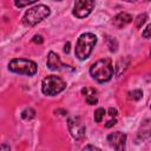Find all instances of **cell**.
Instances as JSON below:
<instances>
[{
  "label": "cell",
  "mask_w": 151,
  "mask_h": 151,
  "mask_svg": "<svg viewBox=\"0 0 151 151\" xmlns=\"http://www.w3.org/2000/svg\"><path fill=\"white\" fill-rule=\"evenodd\" d=\"M94 8V1L91 0H79L76 1L74 8H73V15H76L79 19H83L87 17L92 9Z\"/></svg>",
  "instance_id": "52a82bcc"
},
{
  "label": "cell",
  "mask_w": 151,
  "mask_h": 151,
  "mask_svg": "<svg viewBox=\"0 0 151 151\" xmlns=\"http://www.w3.org/2000/svg\"><path fill=\"white\" fill-rule=\"evenodd\" d=\"M8 70L19 73V74H25V76H34L37 73V64L32 60L24 59V58H17L9 61L8 64Z\"/></svg>",
  "instance_id": "277c9868"
},
{
  "label": "cell",
  "mask_w": 151,
  "mask_h": 151,
  "mask_svg": "<svg viewBox=\"0 0 151 151\" xmlns=\"http://www.w3.org/2000/svg\"><path fill=\"white\" fill-rule=\"evenodd\" d=\"M104 114H105V110L103 107H99L94 111V122L96 123H100L104 118Z\"/></svg>",
  "instance_id": "5bb4252c"
},
{
  "label": "cell",
  "mask_w": 151,
  "mask_h": 151,
  "mask_svg": "<svg viewBox=\"0 0 151 151\" xmlns=\"http://www.w3.org/2000/svg\"><path fill=\"white\" fill-rule=\"evenodd\" d=\"M46 65L50 70L52 71H73V68H71L68 65H65L61 63L59 55L54 52H50L48 53V57H47V61H46Z\"/></svg>",
  "instance_id": "9c48e42d"
},
{
  "label": "cell",
  "mask_w": 151,
  "mask_h": 151,
  "mask_svg": "<svg viewBox=\"0 0 151 151\" xmlns=\"http://www.w3.org/2000/svg\"><path fill=\"white\" fill-rule=\"evenodd\" d=\"M14 4H15V6H18V7H24V6L33 5V4H35V1H33V0H31V1H15Z\"/></svg>",
  "instance_id": "ac0fdd59"
},
{
  "label": "cell",
  "mask_w": 151,
  "mask_h": 151,
  "mask_svg": "<svg viewBox=\"0 0 151 151\" xmlns=\"http://www.w3.org/2000/svg\"><path fill=\"white\" fill-rule=\"evenodd\" d=\"M91 77L98 83H106L113 76V66L110 59H100L92 64L90 68Z\"/></svg>",
  "instance_id": "6da1fadb"
},
{
  "label": "cell",
  "mask_w": 151,
  "mask_h": 151,
  "mask_svg": "<svg viewBox=\"0 0 151 151\" xmlns=\"http://www.w3.org/2000/svg\"><path fill=\"white\" fill-rule=\"evenodd\" d=\"M146 19H147V14H145V13L138 15V18H137V20H136V26H137V27H140V26L146 21Z\"/></svg>",
  "instance_id": "e0dca14e"
},
{
  "label": "cell",
  "mask_w": 151,
  "mask_h": 151,
  "mask_svg": "<svg viewBox=\"0 0 151 151\" xmlns=\"http://www.w3.org/2000/svg\"><path fill=\"white\" fill-rule=\"evenodd\" d=\"M32 41H33L34 44H41V42H42V37L39 35V34H35V35L33 37Z\"/></svg>",
  "instance_id": "7402d4cb"
},
{
  "label": "cell",
  "mask_w": 151,
  "mask_h": 151,
  "mask_svg": "<svg viewBox=\"0 0 151 151\" xmlns=\"http://www.w3.org/2000/svg\"><path fill=\"white\" fill-rule=\"evenodd\" d=\"M132 21V17L129 14V13H125V12H122L119 14H117L113 20H112V24L117 27V28H123L124 26H126L127 24H130Z\"/></svg>",
  "instance_id": "30bf717a"
},
{
  "label": "cell",
  "mask_w": 151,
  "mask_h": 151,
  "mask_svg": "<svg viewBox=\"0 0 151 151\" xmlns=\"http://www.w3.org/2000/svg\"><path fill=\"white\" fill-rule=\"evenodd\" d=\"M129 64H130V58L129 57H124V58L119 59L117 61V64H116V74L117 76H120L126 70V67L129 66Z\"/></svg>",
  "instance_id": "8fae6325"
},
{
  "label": "cell",
  "mask_w": 151,
  "mask_h": 151,
  "mask_svg": "<svg viewBox=\"0 0 151 151\" xmlns=\"http://www.w3.org/2000/svg\"><path fill=\"white\" fill-rule=\"evenodd\" d=\"M143 97V92L140 90H133L127 93V98L130 100H139Z\"/></svg>",
  "instance_id": "4fadbf2b"
},
{
  "label": "cell",
  "mask_w": 151,
  "mask_h": 151,
  "mask_svg": "<svg viewBox=\"0 0 151 151\" xmlns=\"http://www.w3.org/2000/svg\"><path fill=\"white\" fill-rule=\"evenodd\" d=\"M68 51H70V42H66V45L64 47V52L65 53H68Z\"/></svg>",
  "instance_id": "484cf974"
},
{
  "label": "cell",
  "mask_w": 151,
  "mask_h": 151,
  "mask_svg": "<svg viewBox=\"0 0 151 151\" xmlns=\"http://www.w3.org/2000/svg\"><path fill=\"white\" fill-rule=\"evenodd\" d=\"M83 151H101V150L98 149L97 146H93V145H86V146L83 149Z\"/></svg>",
  "instance_id": "ffe728a7"
},
{
  "label": "cell",
  "mask_w": 151,
  "mask_h": 151,
  "mask_svg": "<svg viewBox=\"0 0 151 151\" xmlns=\"http://www.w3.org/2000/svg\"><path fill=\"white\" fill-rule=\"evenodd\" d=\"M109 144L114 149V151H125V144H126V134L119 131L111 132L107 136Z\"/></svg>",
  "instance_id": "ba28073f"
},
{
  "label": "cell",
  "mask_w": 151,
  "mask_h": 151,
  "mask_svg": "<svg viewBox=\"0 0 151 151\" xmlns=\"http://www.w3.org/2000/svg\"><path fill=\"white\" fill-rule=\"evenodd\" d=\"M150 29H151V26H150V25H147V26H146V28H145V31L142 33V35H143L145 39H149V38H150Z\"/></svg>",
  "instance_id": "44dd1931"
},
{
  "label": "cell",
  "mask_w": 151,
  "mask_h": 151,
  "mask_svg": "<svg viewBox=\"0 0 151 151\" xmlns=\"http://www.w3.org/2000/svg\"><path fill=\"white\" fill-rule=\"evenodd\" d=\"M97 44V37L93 33H83L77 41L76 45V57L79 60H85L92 53L94 45Z\"/></svg>",
  "instance_id": "7a4b0ae2"
},
{
  "label": "cell",
  "mask_w": 151,
  "mask_h": 151,
  "mask_svg": "<svg viewBox=\"0 0 151 151\" xmlns=\"http://www.w3.org/2000/svg\"><path fill=\"white\" fill-rule=\"evenodd\" d=\"M0 151H11V149L7 144H0Z\"/></svg>",
  "instance_id": "cb8c5ba5"
},
{
  "label": "cell",
  "mask_w": 151,
  "mask_h": 151,
  "mask_svg": "<svg viewBox=\"0 0 151 151\" xmlns=\"http://www.w3.org/2000/svg\"><path fill=\"white\" fill-rule=\"evenodd\" d=\"M109 114H110L111 117H116V116L118 114V111H117L116 109H113V107H110V109H109Z\"/></svg>",
  "instance_id": "603a6c76"
},
{
  "label": "cell",
  "mask_w": 151,
  "mask_h": 151,
  "mask_svg": "<svg viewBox=\"0 0 151 151\" xmlns=\"http://www.w3.org/2000/svg\"><path fill=\"white\" fill-rule=\"evenodd\" d=\"M81 93L85 96V98H86V97H94L96 93H97V91H96V88H93V87H85V88L81 90Z\"/></svg>",
  "instance_id": "9a60e30c"
},
{
  "label": "cell",
  "mask_w": 151,
  "mask_h": 151,
  "mask_svg": "<svg viewBox=\"0 0 151 151\" xmlns=\"http://www.w3.org/2000/svg\"><path fill=\"white\" fill-rule=\"evenodd\" d=\"M67 127H68V131H70L71 136L77 140L83 139L86 134V127H85V125L83 124V122L79 117L68 118Z\"/></svg>",
  "instance_id": "8992f818"
},
{
  "label": "cell",
  "mask_w": 151,
  "mask_h": 151,
  "mask_svg": "<svg viewBox=\"0 0 151 151\" xmlns=\"http://www.w3.org/2000/svg\"><path fill=\"white\" fill-rule=\"evenodd\" d=\"M50 13L51 11L46 5H42V4L35 5L34 7L26 11L22 18V24L26 26H34L38 22L42 21L45 18H47Z\"/></svg>",
  "instance_id": "3957f363"
},
{
  "label": "cell",
  "mask_w": 151,
  "mask_h": 151,
  "mask_svg": "<svg viewBox=\"0 0 151 151\" xmlns=\"http://www.w3.org/2000/svg\"><path fill=\"white\" fill-rule=\"evenodd\" d=\"M107 45H109L111 52H116V51H117L118 44H117L116 39H113V38H107Z\"/></svg>",
  "instance_id": "2e32d148"
},
{
  "label": "cell",
  "mask_w": 151,
  "mask_h": 151,
  "mask_svg": "<svg viewBox=\"0 0 151 151\" xmlns=\"http://www.w3.org/2000/svg\"><path fill=\"white\" fill-rule=\"evenodd\" d=\"M85 100H86V103H87L88 105H96V104L98 103V99L96 98V96H94V97H86Z\"/></svg>",
  "instance_id": "d6986e66"
},
{
  "label": "cell",
  "mask_w": 151,
  "mask_h": 151,
  "mask_svg": "<svg viewBox=\"0 0 151 151\" xmlns=\"http://www.w3.org/2000/svg\"><path fill=\"white\" fill-rule=\"evenodd\" d=\"M35 117V110L32 107H26L22 112H21V118L25 120H29L32 118Z\"/></svg>",
  "instance_id": "7c38bea8"
},
{
  "label": "cell",
  "mask_w": 151,
  "mask_h": 151,
  "mask_svg": "<svg viewBox=\"0 0 151 151\" xmlns=\"http://www.w3.org/2000/svg\"><path fill=\"white\" fill-rule=\"evenodd\" d=\"M66 88V83L58 76H47L42 79L41 91L46 96H55Z\"/></svg>",
  "instance_id": "5b68a950"
},
{
  "label": "cell",
  "mask_w": 151,
  "mask_h": 151,
  "mask_svg": "<svg viewBox=\"0 0 151 151\" xmlns=\"http://www.w3.org/2000/svg\"><path fill=\"white\" fill-rule=\"evenodd\" d=\"M116 123H117V120H116V119H112V120H109L107 124H105V126H106V127H111V126H113Z\"/></svg>",
  "instance_id": "d4e9b609"
}]
</instances>
